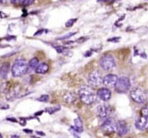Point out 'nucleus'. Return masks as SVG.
I'll use <instances>...</instances> for the list:
<instances>
[{
  "label": "nucleus",
  "instance_id": "1",
  "mask_svg": "<svg viewBox=\"0 0 148 138\" xmlns=\"http://www.w3.org/2000/svg\"><path fill=\"white\" fill-rule=\"evenodd\" d=\"M79 95L86 105H91L96 100V94L90 85H82L79 90Z\"/></svg>",
  "mask_w": 148,
  "mask_h": 138
},
{
  "label": "nucleus",
  "instance_id": "2",
  "mask_svg": "<svg viewBox=\"0 0 148 138\" xmlns=\"http://www.w3.org/2000/svg\"><path fill=\"white\" fill-rule=\"evenodd\" d=\"M29 69V66L27 62L23 59H18L16 60L14 64L12 67V75L14 77L23 76L27 73Z\"/></svg>",
  "mask_w": 148,
  "mask_h": 138
},
{
  "label": "nucleus",
  "instance_id": "3",
  "mask_svg": "<svg viewBox=\"0 0 148 138\" xmlns=\"http://www.w3.org/2000/svg\"><path fill=\"white\" fill-rule=\"evenodd\" d=\"M130 95H131V98L138 104H143L147 100V92L140 86L133 88Z\"/></svg>",
  "mask_w": 148,
  "mask_h": 138
},
{
  "label": "nucleus",
  "instance_id": "4",
  "mask_svg": "<svg viewBox=\"0 0 148 138\" xmlns=\"http://www.w3.org/2000/svg\"><path fill=\"white\" fill-rule=\"evenodd\" d=\"M100 65L104 70H106V71L111 70L116 67L115 58L111 54H105L101 58Z\"/></svg>",
  "mask_w": 148,
  "mask_h": 138
},
{
  "label": "nucleus",
  "instance_id": "5",
  "mask_svg": "<svg viewBox=\"0 0 148 138\" xmlns=\"http://www.w3.org/2000/svg\"><path fill=\"white\" fill-rule=\"evenodd\" d=\"M131 88V81L129 78L122 76L118 78L116 84L115 85V90L118 93H125Z\"/></svg>",
  "mask_w": 148,
  "mask_h": 138
},
{
  "label": "nucleus",
  "instance_id": "6",
  "mask_svg": "<svg viewBox=\"0 0 148 138\" xmlns=\"http://www.w3.org/2000/svg\"><path fill=\"white\" fill-rule=\"evenodd\" d=\"M88 84L91 87H97L103 84V77L98 70H94L88 76Z\"/></svg>",
  "mask_w": 148,
  "mask_h": 138
},
{
  "label": "nucleus",
  "instance_id": "7",
  "mask_svg": "<svg viewBox=\"0 0 148 138\" xmlns=\"http://www.w3.org/2000/svg\"><path fill=\"white\" fill-rule=\"evenodd\" d=\"M101 130L106 135L112 134L116 130V123L110 118H106L102 123Z\"/></svg>",
  "mask_w": 148,
  "mask_h": 138
},
{
  "label": "nucleus",
  "instance_id": "8",
  "mask_svg": "<svg viewBox=\"0 0 148 138\" xmlns=\"http://www.w3.org/2000/svg\"><path fill=\"white\" fill-rule=\"evenodd\" d=\"M136 128L139 130H145L148 128V117L140 115V117L136 121L135 123Z\"/></svg>",
  "mask_w": 148,
  "mask_h": 138
},
{
  "label": "nucleus",
  "instance_id": "9",
  "mask_svg": "<svg viewBox=\"0 0 148 138\" xmlns=\"http://www.w3.org/2000/svg\"><path fill=\"white\" fill-rule=\"evenodd\" d=\"M118 80V77L116 75L113 74H109L107 76L103 78V84H105L107 87H115V85L116 84V81Z\"/></svg>",
  "mask_w": 148,
  "mask_h": 138
},
{
  "label": "nucleus",
  "instance_id": "10",
  "mask_svg": "<svg viewBox=\"0 0 148 138\" xmlns=\"http://www.w3.org/2000/svg\"><path fill=\"white\" fill-rule=\"evenodd\" d=\"M97 114L100 118L106 119L110 114V108L107 105H100L97 107Z\"/></svg>",
  "mask_w": 148,
  "mask_h": 138
},
{
  "label": "nucleus",
  "instance_id": "11",
  "mask_svg": "<svg viewBox=\"0 0 148 138\" xmlns=\"http://www.w3.org/2000/svg\"><path fill=\"white\" fill-rule=\"evenodd\" d=\"M96 95L103 101H108L111 98V91L108 88H101L97 91Z\"/></svg>",
  "mask_w": 148,
  "mask_h": 138
},
{
  "label": "nucleus",
  "instance_id": "12",
  "mask_svg": "<svg viewBox=\"0 0 148 138\" xmlns=\"http://www.w3.org/2000/svg\"><path fill=\"white\" fill-rule=\"evenodd\" d=\"M116 132L120 137H123L128 132V126L124 121H119L116 123Z\"/></svg>",
  "mask_w": 148,
  "mask_h": 138
},
{
  "label": "nucleus",
  "instance_id": "13",
  "mask_svg": "<svg viewBox=\"0 0 148 138\" xmlns=\"http://www.w3.org/2000/svg\"><path fill=\"white\" fill-rule=\"evenodd\" d=\"M9 69H10L9 63H4L0 66V78L1 79H6L7 78Z\"/></svg>",
  "mask_w": 148,
  "mask_h": 138
},
{
  "label": "nucleus",
  "instance_id": "14",
  "mask_svg": "<svg viewBox=\"0 0 148 138\" xmlns=\"http://www.w3.org/2000/svg\"><path fill=\"white\" fill-rule=\"evenodd\" d=\"M72 128L75 130L76 132H79V133H80V132L83 131V130H84L83 129V124H82L81 120L79 117L78 118H75L74 120V126Z\"/></svg>",
  "mask_w": 148,
  "mask_h": 138
},
{
  "label": "nucleus",
  "instance_id": "15",
  "mask_svg": "<svg viewBox=\"0 0 148 138\" xmlns=\"http://www.w3.org/2000/svg\"><path fill=\"white\" fill-rule=\"evenodd\" d=\"M49 70V65L46 63H41L38 65V67L35 69V72L37 74H40V75H44L47 73V71Z\"/></svg>",
  "mask_w": 148,
  "mask_h": 138
},
{
  "label": "nucleus",
  "instance_id": "16",
  "mask_svg": "<svg viewBox=\"0 0 148 138\" xmlns=\"http://www.w3.org/2000/svg\"><path fill=\"white\" fill-rule=\"evenodd\" d=\"M39 65V60H38L37 58H33V59H31V60H29V65H28V66H29V69L34 70V69H35L38 67Z\"/></svg>",
  "mask_w": 148,
  "mask_h": 138
},
{
  "label": "nucleus",
  "instance_id": "17",
  "mask_svg": "<svg viewBox=\"0 0 148 138\" xmlns=\"http://www.w3.org/2000/svg\"><path fill=\"white\" fill-rule=\"evenodd\" d=\"M75 100V96L72 94V93H68L65 95L64 96V100L65 102H67L68 104H70L72 102H74V100Z\"/></svg>",
  "mask_w": 148,
  "mask_h": 138
},
{
  "label": "nucleus",
  "instance_id": "18",
  "mask_svg": "<svg viewBox=\"0 0 148 138\" xmlns=\"http://www.w3.org/2000/svg\"><path fill=\"white\" fill-rule=\"evenodd\" d=\"M60 110V106H53V107L46 108L45 111H46V112H48L49 114L52 115V114H55V112L59 111Z\"/></svg>",
  "mask_w": 148,
  "mask_h": 138
},
{
  "label": "nucleus",
  "instance_id": "19",
  "mask_svg": "<svg viewBox=\"0 0 148 138\" xmlns=\"http://www.w3.org/2000/svg\"><path fill=\"white\" fill-rule=\"evenodd\" d=\"M55 49H56V51H57L59 54H64V53H66V51H67V49L64 48V47H63V46H55Z\"/></svg>",
  "mask_w": 148,
  "mask_h": 138
},
{
  "label": "nucleus",
  "instance_id": "20",
  "mask_svg": "<svg viewBox=\"0 0 148 138\" xmlns=\"http://www.w3.org/2000/svg\"><path fill=\"white\" fill-rule=\"evenodd\" d=\"M49 100V96L48 95H42L38 98V100L42 102H47Z\"/></svg>",
  "mask_w": 148,
  "mask_h": 138
},
{
  "label": "nucleus",
  "instance_id": "21",
  "mask_svg": "<svg viewBox=\"0 0 148 138\" xmlns=\"http://www.w3.org/2000/svg\"><path fill=\"white\" fill-rule=\"evenodd\" d=\"M76 20H77V19H70V20H68L66 23H65V27H67V28H69V27H71V26H73V24L76 22Z\"/></svg>",
  "mask_w": 148,
  "mask_h": 138
},
{
  "label": "nucleus",
  "instance_id": "22",
  "mask_svg": "<svg viewBox=\"0 0 148 138\" xmlns=\"http://www.w3.org/2000/svg\"><path fill=\"white\" fill-rule=\"evenodd\" d=\"M140 115H144V116L148 117V106L141 109V111H140Z\"/></svg>",
  "mask_w": 148,
  "mask_h": 138
},
{
  "label": "nucleus",
  "instance_id": "23",
  "mask_svg": "<svg viewBox=\"0 0 148 138\" xmlns=\"http://www.w3.org/2000/svg\"><path fill=\"white\" fill-rule=\"evenodd\" d=\"M34 3V0H23V3H22V5L23 6H29Z\"/></svg>",
  "mask_w": 148,
  "mask_h": 138
},
{
  "label": "nucleus",
  "instance_id": "24",
  "mask_svg": "<svg viewBox=\"0 0 148 138\" xmlns=\"http://www.w3.org/2000/svg\"><path fill=\"white\" fill-rule=\"evenodd\" d=\"M76 33H70L69 34H66V35H64V36H62V37H60V38H59V39H65V38H70L71 36H73V35H75Z\"/></svg>",
  "mask_w": 148,
  "mask_h": 138
},
{
  "label": "nucleus",
  "instance_id": "25",
  "mask_svg": "<svg viewBox=\"0 0 148 138\" xmlns=\"http://www.w3.org/2000/svg\"><path fill=\"white\" fill-rule=\"evenodd\" d=\"M23 0H11V3H14V4H22Z\"/></svg>",
  "mask_w": 148,
  "mask_h": 138
},
{
  "label": "nucleus",
  "instance_id": "26",
  "mask_svg": "<svg viewBox=\"0 0 148 138\" xmlns=\"http://www.w3.org/2000/svg\"><path fill=\"white\" fill-rule=\"evenodd\" d=\"M119 39H121L120 37H116V38H109V39H108V41H109V42H118V41H119Z\"/></svg>",
  "mask_w": 148,
  "mask_h": 138
},
{
  "label": "nucleus",
  "instance_id": "27",
  "mask_svg": "<svg viewBox=\"0 0 148 138\" xmlns=\"http://www.w3.org/2000/svg\"><path fill=\"white\" fill-rule=\"evenodd\" d=\"M36 133H37L39 136H42V137H45V132H42V131H36Z\"/></svg>",
  "mask_w": 148,
  "mask_h": 138
},
{
  "label": "nucleus",
  "instance_id": "28",
  "mask_svg": "<svg viewBox=\"0 0 148 138\" xmlns=\"http://www.w3.org/2000/svg\"><path fill=\"white\" fill-rule=\"evenodd\" d=\"M23 131H24V132H27V133H32V132H33L31 130H27V129H24Z\"/></svg>",
  "mask_w": 148,
  "mask_h": 138
},
{
  "label": "nucleus",
  "instance_id": "29",
  "mask_svg": "<svg viewBox=\"0 0 148 138\" xmlns=\"http://www.w3.org/2000/svg\"><path fill=\"white\" fill-rule=\"evenodd\" d=\"M8 121H10V122H17V121H16L15 119H10V118H8Z\"/></svg>",
  "mask_w": 148,
  "mask_h": 138
},
{
  "label": "nucleus",
  "instance_id": "30",
  "mask_svg": "<svg viewBox=\"0 0 148 138\" xmlns=\"http://www.w3.org/2000/svg\"><path fill=\"white\" fill-rule=\"evenodd\" d=\"M11 138H20V137H18V136H17V135H14V136H12Z\"/></svg>",
  "mask_w": 148,
  "mask_h": 138
},
{
  "label": "nucleus",
  "instance_id": "31",
  "mask_svg": "<svg viewBox=\"0 0 148 138\" xmlns=\"http://www.w3.org/2000/svg\"><path fill=\"white\" fill-rule=\"evenodd\" d=\"M4 2V0H0V3H3Z\"/></svg>",
  "mask_w": 148,
  "mask_h": 138
},
{
  "label": "nucleus",
  "instance_id": "32",
  "mask_svg": "<svg viewBox=\"0 0 148 138\" xmlns=\"http://www.w3.org/2000/svg\"><path fill=\"white\" fill-rule=\"evenodd\" d=\"M0 138H3V136H2L1 134H0Z\"/></svg>",
  "mask_w": 148,
  "mask_h": 138
},
{
  "label": "nucleus",
  "instance_id": "33",
  "mask_svg": "<svg viewBox=\"0 0 148 138\" xmlns=\"http://www.w3.org/2000/svg\"><path fill=\"white\" fill-rule=\"evenodd\" d=\"M130 138H131V137H130Z\"/></svg>",
  "mask_w": 148,
  "mask_h": 138
}]
</instances>
